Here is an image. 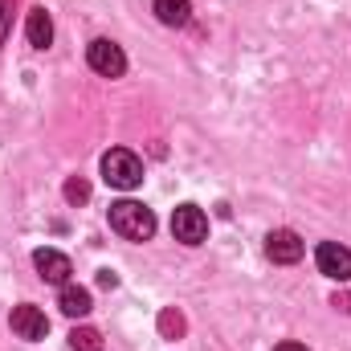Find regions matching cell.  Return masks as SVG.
Here are the masks:
<instances>
[{"label": "cell", "mask_w": 351, "mask_h": 351, "mask_svg": "<svg viewBox=\"0 0 351 351\" xmlns=\"http://www.w3.org/2000/svg\"><path fill=\"white\" fill-rule=\"evenodd\" d=\"M110 229L127 241H147L156 233V213L139 200H114L110 204Z\"/></svg>", "instance_id": "6da1fadb"}, {"label": "cell", "mask_w": 351, "mask_h": 351, "mask_svg": "<svg viewBox=\"0 0 351 351\" xmlns=\"http://www.w3.org/2000/svg\"><path fill=\"white\" fill-rule=\"evenodd\" d=\"M102 180L110 188H119V192H131V188L143 184V160L135 152H127V147H110L102 156Z\"/></svg>", "instance_id": "7a4b0ae2"}, {"label": "cell", "mask_w": 351, "mask_h": 351, "mask_svg": "<svg viewBox=\"0 0 351 351\" xmlns=\"http://www.w3.org/2000/svg\"><path fill=\"white\" fill-rule=\"evenodd\" d=\"M86 62H90V70L102 74V78H123V70H127V53L114 41H106V37H98V41L86 45Z\"/></svg>", "instance_id": "3957f363"}, {"label": "cell", "mask_w": 351, "mask_h": 351, "mask_svg": "<svg viewBox=\"0 0 351 351\" xmlns=\"http://www.w3.org/2000/svg\"><path fill=\"white\" fill-rule=\"evenodd\" d=\"M172 233H176V241H184V245H200L208 237V217L196 204H180L172 213Z\"/></svg>", "instance_id": "277c9868"}, {"label": "cell", "mask_w": 351, "mask_h": 351, "mask_svg": "<svg viewBox=\"0 0 351 351\" xmlns=\"http://www.w3.org/2000/svg\"><path fill=\"white\" fill-rule=\"evenodd\" d=\"M302 254H306V245H302V237L294 233V229H274L269 237H265V258L278 265H294L302 262Z\"/></svg>", "instance_id": "5b68a950"}, {"label": "cell", "mask_w": 351, "mask_h": 351, "mask_svg": "<svg viewBox=\"0 0 351 351\" xmlns=\"http://www.w3.org/2000/svg\"><path fill=\"white\" fill-rule=\"evenodd\" d=\"M315 265H319V274H327L335 282H351V250L339 241H323L315 250Z\"/></svg>", "instance_id": "8992f818"}, {"label": "cell", "mask_w": 351, "mask_h": 351, "mask_svg": "<svg viewBox=\"0 0 351 351\" xmlns=\"http://www.w3.org/2000/svg\"><path fill=\"white\" fill-rule=\"evenodd\" d=\"M12 331L21 335V339H29V343H37V339H45L49 335V319H45V311H37V306H16L12 311Z\"/></svg>", "instance_id": "52a82bcc"}, {"label": "cell", "mask_w": 351, "mask_h": 351, "mask_svg": "<svg viewBox=\"0 0 351 351\" xmlns=\"http://www.w3.org/2000/svg\"><path fill=\"white\" fill-rule=\"evenodd\" d=\"M33 265H37V274H41L45 282H53V286H66L70 274H74L70 258L58 254V250H37V254H33Z\"/></svg>", "instance_id": "ba28073f"}, {"label": "cell", "mask_w": 351, "mask_h": 351, "mask_svg": "<svg viewBox=\"0 0 351 351\" xmlns=\"http://www.w3.org/2000/svg\"><path fill=\"white\" fill-rule=\"evenodd\" d=\"M25 37H29L33 49H49V45H53V21H49V12H45L41 4L29 12V21H25Z\"/></svg>", "instance_id": "9c48e42d"}, {"label": "cell", "mask_w": 351, "mask_h": 351, "mask_svg": "<svg viewBox=\"0 0 351 351\" xmlns=\"http://www.w3.org/2000/svg\"><path fill=\"white\" fill-rule=\"evenodd\" d=\"M58 302H62V311H66L70 319H82V315L94 311V298H90L86 286H70V282L62 286V298H58Z\"/></svg>", "instance_id": "30bf717a"}, {"label": "cell", "mask_w": 351, "mask_h": 351, "mask_svg": "<svg viewBox=\"0 0 351 351\" xmlns=\"http://www.w3.org/2000/svg\"><path fill=\"white\" fill-rule=\"evenodd\" d=\"M156 16L164 21V25H188V16H192V0H156Z\"/></svg>", "instance_id": "8fae6325"}, {"label": "cell", "mask_w": 351, "mask_h": 351, "mask_svg": "<svg viewBox=\"0 0 351 351\" xmlns=\"http://www.w3.org/2000/svg\"><path fill=\"white\" fill-rule=\"evenodd\" d=\"M70 348L74 351H102V335L94 327H74L70 331Z\"/></svg>", "instance_id": "7c38bea8"}, {"label": "cell", "mask_w": 351, "mask_h": 351, "mask_svg": "<svg viewBox=\"0 0 351 351\" xmlns=\"http://www.w3.org/2000/svg\"><path fill=\"white\" fill-rule=\"evenodd\" d=\"M66 200H70V204H86V200H90V184L74 176V180L66 184Z\"/></svg>", "instance_id": "4fadbf2b"}, {"label": "cell", "mask_w": 351, "mask_h": 351, "mask_svg": "<svg viewBox=\"0 0 351 351\" xmlns=\"http://www.w3.org/2000/svg\"><path fill=\"white\" fill-rule=\"evenodd\" d=\"M8 25H12V0H0V45L8 37Z\"/></svg>", "instance_id": "5bb4252c"}, {"label": "cell", "mask_w": 351, "mask_h": 351, "mask_svg": "<svg viewBox=\"0 0 351 351\" xmlns=\"http://www.w3.org/2000/svg\"><path fill=\"white\" fill-rule=\"evenodd\" d=\"M180 327H184V323H180V315L168 311V315H164V331H180Z\"/></svg>", "instance_id": "9a60e30c"}, {"label": "cell", "mask_w": 351, "mask_h": 351, "mask_svg": "<svg viewBox=\"0 0 351 351\" xmlns=\"http://www.w3.org/2000/svg\"><path fill=\"white\" fill-rule=\"evenodd\" d=\"M274 351H306V348H302V343H278Z\"/></svg>", "instance_id": "2e32d148"}]
</instances>
